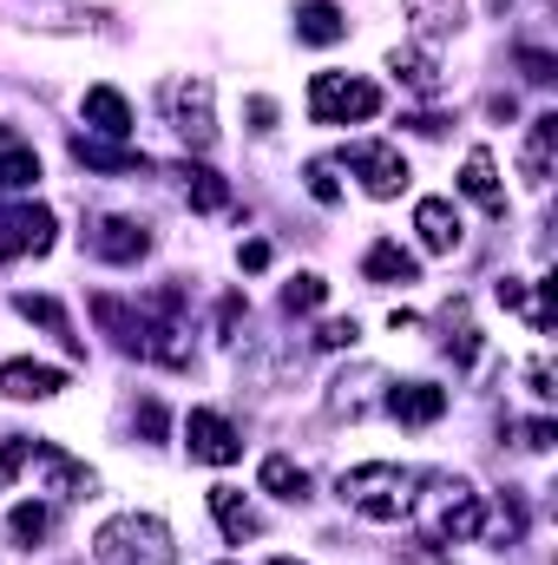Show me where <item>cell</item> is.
I'll use <instances>...</instances> for the list:
<instances>
[{
  "mask_svg": "<svg viewBox=\"0 0 558 565\" xmlns=\"http://www.w3.org/2000/svg\"><path fill=\"white\" fill-rule=\"evenodd\" d=\"M335 493H342L348 513H362V520H375V526H395V520L415 513L420 473L415 467H395V460H362V467H348V473L335 480Z\"/></svg>",
  "mask_w": 558,
  "mask_h": 565,
  "instance_id": "cell-1",
  "label": "cell"
},
{
  "mask_svg": "<svg viewBox=\"0 0 558 565\" xmlns=\"http://www.w3.org/2000/svg\"><path fill=\"white\" fill-rule=\"evenodd\" d=\"M427 480V473H420ZM433 493H415V507L427 513V546H466L486 533V500L473 493V480L460 473H433Z\"/></svg>",
  "mask_w": 558,
  "mask_h": 565,
  "instance_id": "cell-2",
  "label": "cell"
},
{
  "mask_svg": "<svg viewBox=\"0 0 558 565\" xmlns=\"http://www.w3.org/2000/svg\"><path fill=\"white\" fill-rule=\"evenodd\" d=\"M93 553L106 565H171L178 559V540H171V526L151 520V513H119V520H106V526L93 533Z\"/></svg>",
  "mask_w": 558,
  "mask_h": 565,
  "instance_id": "cell-3",
  "label": "cell"
},
{
  "mask_svg": "<svg viewBox=\"0 0 558 565\" xmlns=\"http://www.w3.org/2000/svg\"><path fill=\"white\" fill-rule=\"evenodd\" d=\"M164 119H171V132L191 145V151H211L217 139V113H211V79L204 73H178V79H164Z\"/></svg>",
  "mask_w": 558,
  "mask_h": 565,
  "instance_id": "cell-4",
  "label": "cell"
},
{
  "mask_svg": "<svg viewBox=\"0 0 558 565\" xmlns=\"http://www.w3.org/2000/svg\"><path fill=\"white\" fill-rule=\"evenodd\" d=\"M382 113V86L355 79V73H315L309 79V119L315 126H348V119H375Z\"/></svg>",
  "mask_w": 558,
  "mask_h": 565,
  "instance_id": "cell-5",
  "label": "cell"
},
{
  "mask_svg": "<svg viewBox=\"0 0 558 565\" xmlns=\"http://www.w3.org/2000/svg\"><path fill=\"white\" fill-rule=\"evenodd\" d=\"M53 250V211L33 204V198H0V264L13 257H46Z\"/></svg>",
  "mask_w": 558,
  "mask_h": 565,
  "instance_id": "cell-6",
  "label": "cell"
},
{
  "mask_svg": "<svg viewBox=\"0 0 558 565\" xmlns=\"http://www.w3.org/2000/svg\"><path fill=\"white\" fill-rule=\"evenodd\" d=\"M342 164L362 178V191H368V198H401V191H408V158H401V145L355 139L348 151H342Z\"/></svg>",
  "mask_w": 558,
  "mask_h": 565,
  "instance_id": "cell-7",
  "label": "cell"
},
{
  "mask_svg": "<svg viewBox=\"0 0 558 565\" xmlns=\"http://www.w3.org/2000/svg\"><path fill=\"white\" fill-rule=\"evenodd\" d=\"M184 447H191V460H204V467H237V460H244V434L224 422L217 408H191V415H184Z\"/></svg>",
  "mask_w": 558,
  "mask_h": 565,
  "instance_id": "cell-8",
  "label": "cell"
},
{
  "mask_svg": "<svg viewBox=\"0 0 558 565\" xmlns=\"http://www.w3.org/2000/svg\"><path fill=\"white\" fill-rule=\"evenodd\" d=\"M86 250L99 264H139L144 250H151V231H144L139 217H93L86 224Z\"/></svg>",
  "mask_w": 558,
  "mask_h": 565,
  "instance_id": "cell-9",
  "label": "cell"
},
{
  "mask_svg": "<svg viewBox=\"0 0 558 565\" xmlns=\"http://www.w3.org/2000/svg\"><path fill=\"white\" fill-rule=\"evenodd\" d=\"M33 467H40V480H46V493L53 500H86L93 493V467L86 460H73L66 447H53V440H40L33 447Z\"/></svg>",
  "mask_w": 558,
  "mask_h": 565,
  "instance_id": "cell-10",
  "label": "cell"
},
{
  "mask_svg": "<svg viewBox=\"0 0 558 565\" xmlns=\"http://www.w3.org/2000/svg\"><path fill=\"white\" fill-rule=\"evenodd\" d=\"M73 158L86 171H106V178H139V171H151L144 151H132V145H119V139H99V132H73Z\"/></svg>",
  "mask_w": 558,
  "mask_h": 565,
  "instance_id": "cell-11",
  "label": "cell"
},
{
  "mask_svg": "<svg viewBox=\"0 0 558 565\" xmlns=\"http://www.w3.org/2000/svg\"><path fill=\"white\" fill-rule=\"evenodd\" d=\"M382 408H388L401 427H433L440 415H447V388H433V382H401V388L382 395Z\"/></svg>",
  "mask_w": 558,
  "mask_h": 565,
  "instance_id": "cell-12",
  "label": "cell"
},
{
  "mask_svg": "<svg viewBox=\"0 0 558 565\" xmlns=\"http://www.w3.org/2000/svg\"><path fill=\"white\" fill-rule=\"evenodd\" d=\"M66 388V369H53V362H0V395H13V402H46V395H60Z\"/></svg>",
  "mask_w": 558,
  "mask_h": 565,
  "instance_id": "cell-13",
  "label": "cell"
},
{
  "mask_svg": "<svg viewBox=\"0 0 558 565\" xmlns=\"http://www.w3.org/2000/svg\"><path fill=\"white\" fill-rule=\"evenodd\" d=\"M415 231H420V244H427L433 257H453L460 237H466V231H460V211H453L447 198H420L415 204Z\"/></svg>",
  "mask_w": 558,
  "mask_h": 565,
  "instance_id": "cell-14",
  "label": "cell"
},
{
  "mask_svg": "<svg viewBox=\"0 0 558 565\" xmlns=\"http://www.w3.org/2000/svg\"><path fill=\"white\" fill-rule=\"evenodd\" d=\"M382 369H342L335 382H329V415H348V422H362L382 395Z\"/></svg>",
  "mask_w": 558,
  "mask_h": 565,
  "instance_id": "cell-15",
  "label": "cell"
},
{
  "mask_svg": "<svg viewBox=\"0 0 558 565\" xmlns=\"http://www.w3.org/2000/svg\"><path fill=\"white\" fill-rule=\"evenodd\" d=\"M460 191L486 211V217H506V191H500V171H493V151H466V164H460Z\"/></svg>",
  "mask_w": 558,
  "mask_h": 565,
  "instance_id": "cell-16",
  "label": "cell"
},
{
  "mask_svg": "<svg viewBox=\"0 0 558 565\" xmlns=\"http://www.w3.org/2000/svg\"><path fill=\"white\" fill-rule=\"evenodd\" d=\"M296 40L335 46V40H348V13H342L335 0H302V7H296Z\"/></svg>",
  "mask_w": 558,
  "mask_h": 565,
  "instance_id": "cell-17",
  "label": "cell"
},
{
  "mask_svg": "<svg viewBox=\"0 0 558 565\" xmlns=\"http://www.w3.org/2000/svg\"><path fill=\"white\" fill-rule=\"evenodd\" d=\"M440 329H447V335H440V349L453 355V369H473V362H480V329H473V309H466L460 296L440 309Z\"/></svg>",
  "mask_w": 558,
  "mask_h": 565,
  "instance_id": "cell-18",
  "label": "cell"
},
{
  "mask_svg": "<svg viewBox=\"0 0 558 565\" xmlns=\"http://www.w3.org/2000/svg\"><path fill=\"white\" fill-rule=\"evenodd\" d=\"M86 126H93L99 139H126V132H132V106H126V93H112V86H86Z\"/></svg>",
  "mask_w": 558,
  "mask_h": 565,
  "instance_id": "cell-19",
  "label": "cell"
},
{
  "mask_svg": "<svg viewBox=\"0 0 558 565\" xmlns=\"http://www.w3.org/2000/svg\"><path fill=\"white\" fill-rule=\"evenodd\" d=\"M552 158H558V113H539V119H533V132H526L519 164H526V178H533V184H546V178H552Z\"/></svg>",
  "mask_w": 558,
  "mask_h": 565,
  "instance_id": "cell-20",
  "label": "cell"
},
{
  "mask_svg": "<svg viewBox=\"0 0 558 565\" xmlns=\"http://www.w3.org/2000/svg\"><path fill=\"white\" fill-rule=\"evenodd\" d=\"M178 178H184V198H191V211H230V184L211 171V164H178Z\"/></svg>",
  "mask_w": 558,
  "mask_h": 565,
  "instance_id": "cell-21",
  "label": "cell"
},
{
  "mask_svg": "<svg viewBox=\"0 0 558 565\" xmlns=\"http://www.w3.org/2000/svg\"><path fill=\"white\" fill-rule=\"evenodd\" d=\"M211 513H217V526H224V540H230V546L257 540V513L244 507V493H237V487H211Z\"/></svg>",
  "mask_w": 558,
  "mask_h": 565,
  "instance_id": "cell-22",
  "label": "cell"
},
{
  "mask_svg": "<svg viewBox=\"0 0 558 565\" xmlns=\"http://www.w3.org/2000/svg\"><path fill=\"white\" fill-rule=\"evenodd\" d=\"M13 309H20L26 322H40V329H53V335H60V342H66V349L79 355V335H73V322H66V309H60L53 296H33V289H20V296H13Z\"/></svg>",
  "mask_w": 558,
  "mask_h": 565,
  "instance_id": "cell-23",
  "label": "cell"
},
{
  "mask_svg": "<svg viewBox=\"0 0 558 565\" xmlns=\"http://www.w3.org/2000/svg\"><path fill=\"white\" fill-rule=\"evenodd\" d=\"M257 480H264V493H277V500H289V507H302V500H309V473H302L289 454H270Z\"/></svg>",
  "mask_w": 558,
  "mask_h": 565,
  "instance_id": "cell-24",
  "label": "cell"
},
{
  "mask_svg": "<svg viewBox=\"0 0 558 565\" xmlns=\"http://www.w3.org/2000/svg\"><path fill=\"white\" fill-rule=\"evenodd\" d=\"M408 20H415V33L440 40V33H453L466 20V0H408Z\"/></svg>",
  "mask_w": 558,
  "mask_h": 565,
  "instance_id": "cell-25",
  "label": "cell"
},
{
  "mask_svg": "<svg viewBox=\"0 0 558 565\" xmlns=\"http://www.w3.org/2000/svg\"><path fill=\"white\" fill-rule=\"evenodd\" d=\"M362 270H368V282H415L420 277V264L401 244H375V250L362 257Z\"/></svg>",
  "mask_w": 558,
  "mask_h": 565,
  "instance_id": "cell-26",
  "label": "cell"
},
{
  "mask_svg": "<svg viewBox=\"0 0 558 565\" xmlns=\"http://www.w3.org/2000/svg\"><path fill=\"white\" fill-rule=\"evenodd\" d=\"M388 66H395L415 93H440V66H433V53H420V46H395Z\"/></svg>",
  "mask_w": 558,
  "mask_h": 565,
  "instance_id": "cell-27",
  "label": "cell"
},
{
  "mask_svg": "<svg viewBox=\"0 0 558 565\" xmlns=\"http://www.w3.org/2000/svg\"><path fill=\"white\" fill-rule=\"evenodd\" d=\"M0 184H7V191H33V184H40V158H33L26 139L0 151Z\"/></svg>",
  "mask_w": 558,
  "mask_h": 565,
  "instance_id": "cell-28",
  "label": "cell"
},
{
  "mask_svg": "<svg viewBox=\"0 0 558 565\" xmlns=\"http://www.w3.org/2000/svg\"><path fill=\"white\" fill-rule=\"evenodd\" d=\"M46 526H53V513H46L40 500H20V507H13V520H7L13 546H40V540H46Z\"/></svg>",
  "mask_w": 558,
  "mask_h": 565,
  "instance_id": "cell-29",
  "label": "cell"
},
{
  "mask_svg": "<svg viewBox=\"0 0 558 565\" xmlns=\"http://www.w3.org/2000/svg\"><path fill=\"white\" fill-rule=\"evenodd\" d=\"M322 296H329V282L315 277V270H302V277H289V282H282V309H289V316H302V309H315Z\"/></svg>",
  "mask_w": 558,
  "mask_h": 565,
  "instance_id": "cell-30",
  "label": "cell"
},
{
  "mask_svg": "<svg viewBox=\"0 0 558 565\" xmlns=\"http://www.w3.org/2000/svg\"><path fill=\"white\" fill-rule=\"evenodd\" d=\"M33 447H40L33 434H7V440H0V487H7V480H13V473L33 460Z\"/></svg>",
  "mask_w": 558,
  "mask_h": 565,
  "instance_id": "cell-31",
  "label": "cell"
},
{
  "mask_svg": "<svg viewBox=\"0 0 558 565\" xmlns=\"http://www.w3.org/2000/svg\"><path fill=\"white\" fill-rule=\"evenodd\" d=\"M302 178H309V198H315V204H335V198H342V184H335V164H329V158H309V171H302Z\"/></svg>",
  "mask_w": 558,
  "mask_h": 565,
  "instance_id": "cell-32",
  "label": "cell"
},
{
  "mask_svg": "<svg viewBox=\"0 0 558 565\" xmlns=\"http://www.w3.org/2000/svg\"><path fill=\"white\" fill-rule=\"evenodd\" d=\"M519 66H526V79H533V86H552V79H558V60L546 53V46H519Z\"/></svg>",
  "mask_w": 558,
  "mask_h": 565,
  "instance_id": "cell-33",
  "label": "cell"
},
{
  "mask_svg": "<svg viewBox=\"0 0 558 565\" xmlns=\"http://www.w3.org/2000/svg\"><path fill=\"white\" fill-rule=\"evenodd\" d=\"M237 322H244V296L230 289V296L217 302V342H237Z\"/></svg>",
  "mask_w": 558,
  "mask_h": 565,
  "instance_id": "cell-34",
  "label": "cell"
},
{
  "mask_svg": "<svg viewBox=\"0 0 558 565\" xmlns=\"http://www.w3.org/2000/svg\"><path fill=\"white\" fill-rule=\"evenodd\" d=\"M355 335H362L355 316H348V322H322V329H315V349H355Z\"/></svg>",
  "mask_w": 558,
  "mask_h": 565,
  "instance_id": "cell-35",
  "label": "cell"
},
{
  "mask_svg": "<svg viewBox=\"0 0 558 565\" xmlns=\"http://www.w3.org/2000/svg\"><path fill=\"white\" fill-rule=\"evenodd\" d=\"M132 427H139L144 440H164V408H158V402H139V415H132Z\"/></svg>",
  "mask_w": 558,
  "mask_h": 565,
  "instance_id": "cell-36",
  "label": "cell"
},
{
  "mask_svg": "<svg viewBox=\"0 0 558 565\" xmlns=\"http://www.w3.org/2000/svg\"><path fill=\"white\" fill-rule=\"evenodd\" d=\"M519 434H526V447H533V454H546V447H552V440H558V427L546 422V415H539V422H526V427H519Z\"/></svg>",
  "mask_w": 558,
  "mask_h": 565,
  "instance_id": "cell-37",
  "label": "cell"
},
{
  "mask_svg": "<svg viewBox=\"0 0 558 565\" xmlns=\"http://www.w3.org/2000/svg\"><path fill=\"white\" fill-rule=\"evenodd\" d=\"M493 296H500L506 309H526V282H519V277H500V289H493Z\"/></svg>",
  "mask_w": 558,
  "mask_h": 565,
  "instance_id": "cell-38",
  "label": "cell"
},
{
  "mask_svg": "<svg viewBox=\"0 0 558 565\" xmlns=\"http://www.w3.org/2000/svg\"><path fill=\"white\" fill-rule=\"evenodd\" d=\"M250 119H257V132H270L277 126V106L270 99H250Z\"/></svg>",
  "mask_w": 558,
  "mask_h": 565,
  "instance_id": "cell-39",
  "label": "cell"
},
{
  "mask_svg": "<svg viewBox=\"0 0 558 565\" xmlns=\"http://www.w3.org/2000/svg\"><path fill=\"white\" fill-rule=\"evenodd\" d=\"M237 257H244V270H264V264H270V244H244Z\"/></svg>",
  "mask_w": 558,
  "mask_h": 565,
  "instance_id": "cell-40",
  "label": "cell"
},
{
  "mask_svg": "<svg viewBox=\"0 0 558 565\" xmlns=\"http://www.w3.org/2000/svg\"><path fill=\"white\" fill-rule=\"evenodd\" d=\"M401 559H408V565H447V559H440V553H427V540H415V546H408Z\"/></svg>",
  "mask_w": 558,
  "mask_h": 565,
  "instance_id": "cell-41",
  "label": "cell"
},
{
  "mask_svg": "<svg viewBox=\"0 0 558 565\" xmlns=\"http://www.w3.org/2000/svg\"><path fill=\"white\" fill-rule=\"evenodd\" d=\"M7 145H20V132H7V126H0V151H7Z\"/></svg>",
  "mask_w": 558,
  "mask_h": 565,
  "instance_id": "cell-42",
  "label": "cell"
},
{
  "mask_svg": "<svg viewBox=\"0 0 558 565\" xmlns=\"http://www.w3.org/2000/svg\"><path fill=\"white\" fill-rule=\"evenodd\" d=\"M270 565H296V559H270Z\"/></svg>",
  "mask_w": 558,
  "mask_h": 565,
  "instance_id": "cell-43",
  "label": "cell"
},
{
  "mask_svg": "<svg viewBox=\"0 0 558 565\" xmlns=\"http://www.w3.org/2000/svg\"><path fill=\"white\" fill-rule=\"evenodd\" d=\"M224 565H244V559H224Z\"/></svg>",
  "mask_w": 558,
  "mask_h": 565,
  "instance_id": "cell-44",
  "label": "cell"
}]
</instances>
